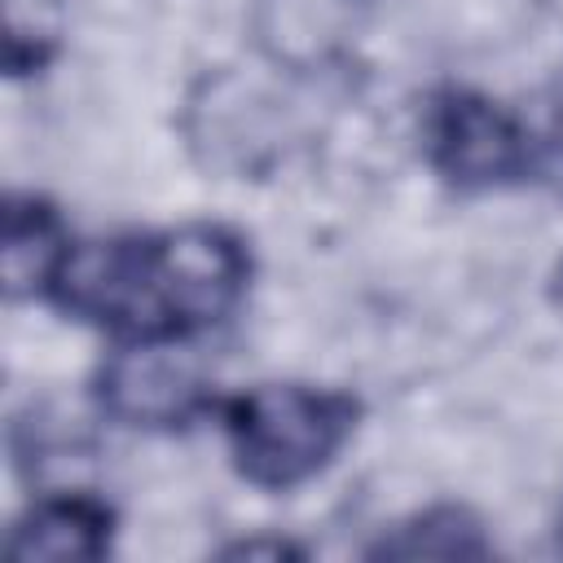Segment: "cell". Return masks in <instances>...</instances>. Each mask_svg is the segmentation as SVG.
<instances>
[{
  "label": "cell",
  "instance_id": "1",
  "mask_svg": "<svg viewBox=\"0 0 563 563\" xmlns=\"http://www.w3.org/2000/svg\"><path fill=\"white\" fill-rule=\"evenodd\" d=\"M246 251L216 224L158 238H110L70 246L48 295L79 321L123 339H185L216 325L246 290Z\"/></svg>",
  "mask_w": 563,
  "mask_h": 563
},
{
  "label": "cell",
  "instance_id": "2",
  "mask_svg": "<svg viewBox=\"0 0 563 563\" xmlns=\"http://www.w3.org/2000/svg\"><path fill=\"white\" fill-rule=\"evenodd\" d=\"M356 427V405L325 387L264 383L229 400L224 431L238 471L255 488H295L321 475Z\"/></svg>",
  "mask_w": 563,
  "mask_h": 563
},
{
  "label": "cell",
  "instance_id": "3",
  "mask_svg": "<svg viewBox=\"0 0 563 563\" xmlns=\"http://www.w3.org/2000/svg\"><path fill=\"white\" fill-rule=\"evenodd\" d=\"M427 154L435 172L462 189H488L528 176V128L479 92H440L427 110Z\"/></svg>",
  "mask_w": 563,
  "mask_h": 563
},
{
  "label": "cell",
  "instance_id": "4",
  "mask_svg": "<svg viewBox=\"0 0 563 563\" xmlns=\"http://www.w3.org/2000/svg\"><path fill=\"white\" fill-rule=\"evenodd\" d=\"M202 400V369L176 339H132L101 369V405L132 427H176Z\"/></svg>",
  "mask_w": 563,
  "mask_h": 563
},
{
  "label": "cell",
  "instance_id": "5",
  "mask_svg": "<svg viewBox=\"0 0 563 563\" xmlns=\"http://www.w3.org/2000/svg\"><path fill=\"white\" fill-rule=\"evenodd\" d=\"M110 528H114V519L101 501L48 497L35 510H26V519H18L4 550L13 559H57V563L101 559L110 550Z\"/></svg>",
  "mask_w": 563,
  "mask_h": 563
},
{
  "label": "cell",
  "instance_id": "6",
  "mask_svg": "<svg viewBox=\"0 0 563 563\" xmlns=\"http://www.w3.org/2000/svg\"><path fill=\"white\" fill-rule=\"evenodd\" d=\"M70 242L62 238L57 216L35 198H13L4 211V282L9 295H35L48 290Z\"/></svg>",
  "mask_w": 563,
  "mask_h": 563
},
{
  "label": "cell",
  "instance_id": "7",
  "mask_svg": "<svg viewBox=\"0 0 563 563\" xmlns=\"http://www.w3.org/2000/svg\"><path fill=\"white\" fill-rule=\"evenodd\" d=\"M374 554L391 559H462V554H488V541L479 537V523L462 510H427L409 523H400L391 537L374 545Z\"/></svg>",
  "mask_w": 563,
  "mask_h": 563
},
{
  "label": "cell",
  "instance_id": "8",
  "mask_svg": "<svg viewBox=\"0 0 563 563\" xmlns=\"http://www.w3.org/2000/svg\"><path fill=\"white\" fill-rule=\"evenodd\" d=\"M62 4L57 0H4V62L13 75L40 70L57 48Z\"/></svg>",
  "mask_w": 563,
  "mask_h": 563
},
{
  "label": "cell",
  "instance_id": "9",
  "mask_svg": "<svg viewBox=\"0 0 563 563\" xmlns=\"http://www.w3.org/2000/svg\"><path fill=\"white\" fill-rule=\"evenodd\" d=\"M554 299H559V308H563V264H559V273H554Z\"/></svg>",
  "mask_w": 563,
  "mask_h": 563
}]
</instances>
